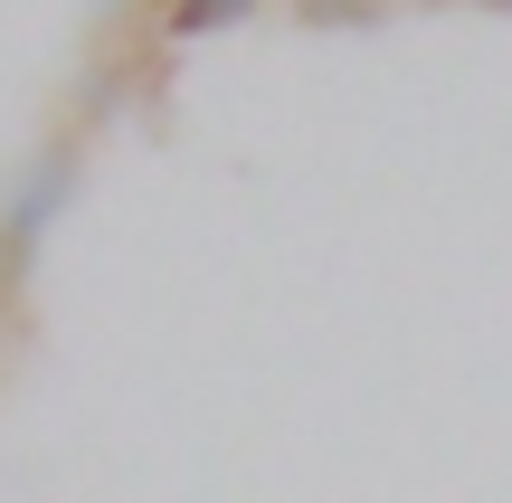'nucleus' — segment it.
<instances>
[{
    "mask_svg": "<svg viewBox=\"0 0 512 503\" xmlns=\"http://www.w3.org/2000/svg\"><path fill=\"white\" fill-rule=\"evenodd\" d=\"M67 190H76V162H67V143H57V152H38V181H19V200L0 209V276H19V257H38V238H48V219L67 209Z\"/></svg>",
    "mask_w": 512,
    "mask_h": 503,
    "instance_id": "f257e3e1",
    "label": "nucleus"
},
{
    "mask_svg": "<svg viewBox=\"0 0 512 503\" xmlns=\"http://www.w3.org/2000/svg\"><path fill=\"white\" fill-rule=\"evenodd\" d=\"M152 10H162L171 48H190V38H219V29H238V19H256V0H152Z\"/></svg>",
    "mask_w": 512,
    "mask_h": 503,
    "instance_id": "f03ea898",
    "label": "nucleus"
}]
</instances>
